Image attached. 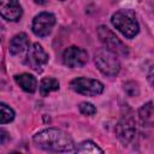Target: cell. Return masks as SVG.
<instances>
[{
	"label": "cell",
	"mask_w": 154,
	"mask_h": 154,
	"mask_svg": "<svg viewBox=\"0 0 154 154\" xmlns=\"http://www.w3.org/2000/svg\"><path fill=\"white\" fill-rule=\"evenodd\" d=\"M25 64L36 72H42L48 64V54L40 43H32L26 52Z\"/></svg>",
	"instance_id": "obj_6"
},
{
	"label": "cell",
	"mask_w": 154,
	"mask_h": 154,
	"mask_svg": "<svg viewBox=\"0 0 154 154\" xmlns=\"http://www.w3.org/2000/svg\"><path fill=\"white\" fill-rule=\"evenodd\" d=\"M60 1H65V0H60Z\"/></svg>",
	"instance_id": "obj_22"
},
{
	"label": "cell",
	"mask_w": 154,
	"mask_h": 154,
	"mask_svg": "<svg viewBox=\"0 0 154 154\" xmlns=\"http://www.w3.org/2000/svg\"><path fill=\"white\" fill-rule=\"evenodd\" d=\"M35 4H38V5H45L47 2V0H32Z\"/></svg>",
	"instance_id": "obj_21"
},
{
	"label": "cell",
	"mask_w": 154,
	"mask_h": 154,
	"mask_svg": "<svg viewBox=\"0 0 154 154\" xmlns=\"http://www.w3.org/2000/svg\"><path fill=\"white\" fill-rule=\"evenodd\" d=\"M38 89H40L41 96H47L52 91L59 90V82H58V79H55L53 77H46V78L41 79Z\"/></svg>",
	"instance_id": "obj_14"
},
{
	"label": "cell",
	"mask_w": 154,
	"mask_h": 154,
	"mask_svg": "<svg viewBox=\"0 0 154 154\" xmlns=\"http://www.w3.org/2000/svg\"><path fill=\"white\" fill-rule=\"evenodd\" d=\"M63 63L65 66L71 69L83 67L88 63V53L83 48L71 46L63 53Z\"/></svg>",
	"instance_id": "obj_9"
},
{
	"label": "cell",
	"mask_w": 154,
	"mask_h": 154,
	"mask_svg": "<svg viewBox=\"0 0 154 154\" xmlns=\"http://www.w3.org/2000/svg\"><path fill=\"white\" fill-rule=\"evenodd\" d=\"M97 36L101 41V43L109 49L111 52L116 53L117 55L126 57L129 54V48L118 38V36L107 26L100 25L97 28Z\"/></svg>",
	"instance_id": "obj_4"
},
{
	"label": "cell",
	"mask_w": 154,
	"mask_h": 154,
	"mask_svg": "<svg viewBox=\"0 0 154 154\" xmlns=\"http://www.w3.org/2000/svg\"><path fill=\"white\" fill-rule=\"evenodd\" d=\"M1 17L8 22H17L23 14V8L18 0H0Z\"/></svg>",
	"instance_id": "obj_10"
},
{
	"label": "cell",
	"mask_w": 154,
	"mask_h": 154,
	"mask_svg": "<svg viewBox=\"0 0 154 154\" xmlns=\"http://www.w3.org/2000/svg\"><path fill=\"white\" fill-rule=\"evenodd\" d=\"M147 78H148V82L150 83V85H152V87H153V89H154V65L149 69Z\"/></svg>",
	"instance_id": "obj_19"
},
{
	"label": "cell",
	"mask_w": 154,
	"mask_h": 154,
	"mask_svg": "<svg viewBox=\"0 0 154 154\" xmlns=\"http://www.w3.org/2000/svg\"><path fill=\"white\" fill-rule=\"evenodd\" d=\"M28 48H29V37L25 32H19V34L14 35L10 41L8 49L12 55L22 54Z\"/></svg>",
	"instance_id": "obj_11"
},
{
	"label": "cell",
	"mask_w": 154,
	"mask_h": 154,
	"mask_svg": "<svg viewBox=\"0 0 154 154\" xmlns=\"http://www.w3.org/2000/svg\"><path fill=\"white\" fill-rule=\"evenodd\" d=\"M114 132H116L117 138L124 146L131 143L136 135V125H135V120L132 119V117L123 116L122 119L117 123Z\"/></svg>",
	"instance_id": "obj_8"
},
{
	"label": "cell",
	"mask_w": 154,
	"mask_h": 154,
	"mask_svg": "<svg viewBox=\"0 0 154 154\" xmlns=\"http://www.w3.org/2000/svg\"><path fill=\"white\" fill-rule=\"evenodd\" d=\"M0 134H1V144H5V142H6V135H7V132L4 130V129H1L0 130Z\"/></svg>",
	"instance_id": "obj_20"
},
{
	"label": "cell",
	"mask_w": 154,
	"mask_h": 154,
	"mask_svg": "<svg viewBox=\"0 0 154 154\" xmlns=\"http://www.w3.org/2000/svg\"><path fill=\"white\" fill-rule=\"evenodd\" d=\"M94 61H95V65L99 69V71L101 73H103L105 76L113 77V76L118 75V72L120 70V61H119L117 54L111 52L107 48L99 49L94 55Z\"/></svg>",
	"instance_id": "obj_3"
},
{
	"label": "cell",
	"mask_w": 154,
	"mask_h": 154,
	"mask_svg": "<svg viewBox=\"0 0 154 154\" xmlns=\"http://www.w3.org/2000/svg\"><path fill=\"white\" fill-rule=\"evenodd\" d=\"M78 109H79V112L82 114L88 116V117H91V116L96 114V107L93 103H90V102H85V101L81 102L78 105Z\"/></svg>",
	"instance_id": "obj_17"
},
{
	"label": "cell",
	"mask_w": 154,
	"mask_h": 154,
	"mask_svg": "<svg viewBox=\"0 0 154 154\" xmlns=\"http://www.w3.org/2000/svg\"><path fill=\"white\" fill-rule=\"evenodd\" d=\"M14 119V111L7 106L6 103H0V123L4 125L6 123H10Z\"/></svg>",
	"instance_id": "obj_16"
},
{
	"label": "cell",
	"mask_w": 154,
	"mask_h": 154,
	"mask_svg": "<svg viewBox=\"0 0 154 154\" xmlns=\"http://www.w3.org/2000/svg\"><path fill=\"white\" fill-rule=\"evenodd\" d=\"M138 118L146 126H154V102L149 101L138 109Z\"/></svg>",
	"instance_id": "obj_13"
},
{
	"label": "cell",
	"mask_w": 154,
	"mask_h": 154,
	"mask_svg": "<svg viewBox=\"0 0 154 154\" xmlns=\"http://www.w3.org/2000/svg\"><path fill=\"white\" fill-rule=\"evenodd\" d=\"M70 88L81 95L96 96L103 93L105 85L97 79L87 78V77H77L70 82Z\"/></svg>",
	"instance_id": "obj_5"
},
{
	"label": "cell",
	"mask_w": 154,
	"mask_h": 154,
	"mask_svg": "<svg viewBox=\"0 0 154 154\" xmlns=\"http://www.w3.org/2000/svg\"><path fill=\"white\" fill-rule=\"evenodd\" d=\"M75 152L77 153H103V150L97 147L93 141H83L76 148Z\"/></svg>",
	"instance_id": "obj_15"
},
{
	"label": "cell",
	"mask_w": 154,
	"mask_h": 154,
	"mask_svg": "<svg viewBox=\"0 0 154 154\" xmlns=\"http://www.w3.org/2000/svg\"><path fill=\"white\" fill-rule=\"evenodd\" d=\"M34 143L48 152H71L75 150V143L72 137L57 128H48L38 131L32 137Z\"/></svg>",
	"instance_id": "obj_1"
},
{
	"label": "cell",
	"mask_w": 154,
	"mask_h": 154,
	"mask_svg": "<svg viewBox=\"0 0 154 154\" xmlns=\"http://www.w3.org/2000/svg\"><path fill=\"white\" fill-rule=\"evenodd\" d=\"M55 23H57V19L53 13L41 12L34 17L32 24H31V30L36 36L45 37L52 32Z\"/></svg>",
	"instance_id": "obj_7"
},
{
	"label": "cell",
	"mask_w": 154,
	"mask_h": 154,
	"mask_svg": "<svg viewBox=\"0 0 154 154\" xmlns=\"http://www.w3.org/2000/svg\"><path fill=\"white\" fill-rule=\"evenodd\" d=\"M16 83L26 93H34L37 89V81L30 73H19L14 76Z\"/></svg>",
	"instance_id": "obj_12"
},
{
	"label": "cell",
	"mask_w": 154,
	"mask_h": 154,
	"mask_svg": "<svg viewBox=\"0 0 154 154\" xmlns=\"http://www.w3.org/2000/svg\"><path fill=\"white\" fill-rule=\"evenodd\" d=\"M111 22L113 26L128 38H132L140 32V25L136 19V14L132 10L129 8L118 10L112 14Z\"/></svg>",
	"instance_id": "obj_2"
},
{
	"label": "cell",
	"mask_w": 154,
	"mask_h": 154,
	"mask_svg": "<svg viewBox=\"0 0 154 154\" xmlns=\"http://www.w3.org/2000/svg\"><path fill=\"white\" fill-rule=\"evenodd\" d=\"M124 90L130 95V96H136L140 93L138 84L136 82H128L124 84Z\"/></svg>",
	"instance_id": "obj_18"
}]
</instances>
